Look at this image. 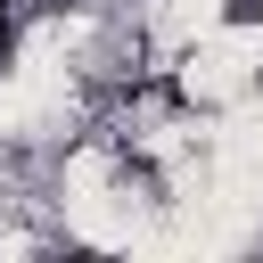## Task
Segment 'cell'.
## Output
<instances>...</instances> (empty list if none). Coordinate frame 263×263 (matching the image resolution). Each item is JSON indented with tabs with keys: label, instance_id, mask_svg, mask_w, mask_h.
I'll list each match as a JSON object with an SVG mask.
<instances>
[{
	"label": "cell",
	"instance_id": "1",
	"mask_svg": "<svg viewBox=\"0 0 263 263\" xmlns=\"http://www.w3.org/2000/svg\"><path fill=\"white\" fill-rule=\"evenodd\" d=\"M222 16H230V25H255V16H263V0H222Z\"/></svg>",
	"mask_w": 263,
	"mask_h": 263
},
{
	"label": "cell",
	"instance_id": "2",
	"mask_svg": "<svg viewBox=\"0 0 263 263\" xmlns=\"http://www.w3.org/2000/svg\"><path fill=\"white\" fill-rule=\"evenodd\" d=\"M0 49H8V8H0Z\"/></svg>",
	"mask_w": 263,
	"mask_h": 263
}]
</instances>
